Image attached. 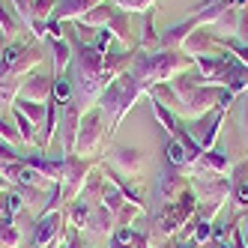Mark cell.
Wrapping results in <instances>:
<instances>
[{"instance_id":"cell-1","label":"cell","mask_w":248,"mask_h":248,"mask_svg":"<svg viewBox=\"0 0 248 248\" xmlns=\"http://www.w3.org/2000/svg\"><path fill=\"white\" fill-rule=\"evenodd\" d=\"M194 60L186 54L183 48H162V51H153V54H144L140 51L138 57H132V75L140 81V87H155V84H170L173 75L186 72Z\"/></svg>"},{"instance_id":"cell-2","label":"cell","mask_w":248,"mask_h":248,"mask_svg":"<svg viewBox=\"0 0 248 248\" xmlns=\"http://www.w3.org/2000/svg\"><path fill=\"white\" fill-rule=\"evenodd\" d=\"M170 93H173V111H180L186 117H203L206 111H212L218 105L224 87H216V84H206L203 78L201 81H191L186 75H180L176 81H170Z\"/></svg>"},{"instance_id":"cell-3","label":"cell","mask_w":248,"mask_h":248,"mask_svg":"<svg viewBox=\"0 0 248 248\" xmlns=\"http://www.w3.org/2000/svg\"><path fill=\"white\" fill-rule=\"evenodd\" d=\"M140 93H144V87H140V81H138L132 72L117 75L108 87H105V93H102V99H99V111L111 120V129H108L111 135L117 132L120 120L132 111V105L138 102Z\"/></svg>"},{"instance_id":"cell-4","label":"cell","mask_w":248,"mask_h":248,"mask_svg":"<svg viewBox=\"0 0 248 248\" xmlns=\"http://www.w3.org/2000/svg\"><path fill=\"white\" fill-rule=\"evenodd\" d=\"M194 212H198V194L186 188L173 203L155 209V233H162V236L180 233V227L194 216Z\"/></svg>"},{"instance_id":"cell-5","label":"cell","mask_w":248,"mask_h":248,"mask_svg":"<svg viewBox=\"0 0 248 248\" xmlns=\"http://www.w3.org/2000/svg\"><path fill=\"white\" fill-rule=\"evenodd\" d=\"M102 144H105V114L90 111L81 120V132H78V140H75V155L87 158V155L99 153Z\"/></svg>"},{"instance_id":"cell-6","label":"cell","mask_w":248,"mask_h":248,"mask_svg":"<svg viewBox=\"0 0 248 248\" xmlns=\"http://www.w3.org/2000/svg\"><path fill=\"white\" fill-rule=\"evenodd\" d=\"M183 191H186V176H183V170L173 168L170 162H165L162 170H158V180H155V209L173 203Z\"/></svg>"},{"instance_id":"cell-7","label":"cell","mask_w":248,"mask_h":248,"mask_svg":"<svg viewBox=\"0 0 248 248\" xmlns=\"http://www.w3.org/2000/svg\"><path fill=\"white\" fill-rule=\"evenodd\" d=\"M87 176H90V162H87V158H78V155H66L60 188H63V198H66L69 203H72L78 194H81Z\"/></svg>"},{"instance_id":"cell-8","label":"cell","mask_w":248,"mask_h":248,"mask_svg":"<svg viewBox=\"0 0 248 248\" xmlns=\"http://www.w3.org/2000/svg\"><path fill=\"white\" fill-rule=\"evenodd\" d=\"M108 168H114L123 176H135L138 180V176L144 173V168H147V155L138 147H114L108 153Z\"/></svg>"},{"instance_id":"cell-9","label":"cell","mask_w":248,"mask_h":248,"mask_svg":"<svg viewBox=\"0 0 248 248\" xmlns=\"http://www.w3.org/2000/svg\"><path fill=\"white\" fill-rule=\"evenodd\" d=\"M194 191L201 198V206H216L221 209L224 198L230 194V180L227 176H209V180H194Z\"/></svg>"},{"instance_id":"cell-10","label":"cell","mask_w":248,"mask_h":248,"mask_svg":"<svg viewBox=\"0 0 248 248\" xmlns=\"http://www.w3.org/2000/svg\"><path fill=\"white\" fill-rule=\"evenodd\" d=\"M18 99L48 105L51 99H54V78H48V75H27V78H24V84H21Z\"/></svg>"},{"instance_id":"cell-11","label":"cell","mask_w":248,"mask_h":248,"mask_svg":"<svg viewBox=\"0 0 248 248\" xmlns=\"http://www.w3.org/2000/svg\"><path fill=\"white\" fill-rule=\"evenodd\" d=\"M81 105L72 99L63 105V150L66 153H75V140H78V132H81Z\"/></svg>"},{"instance_id":"cell-12","label":"cell","mask_w":248,"mask_h":248,"mask_svg":"<svg viewBox=\"0 0 248 248\" xmlns=\"http://www.w3.org/2000/svg\"><path fill=\"white\" fill-rule=\"evenodd\" d=\"M63 227V216L54 209V212H45V216L39 218L36 230H33V248H45L51 242H57V233Z\"/></svg>"},{"instance_id":"cell-13","label":"cell","mask_w":248,"mask_h":248,"mask_svg":"<svg viewBox=\"0 0 248 248\" xmlns=\"http://www.w3.org/2000/svg\"><path fill=\"white\" fill-rule=\"evenodd\" d=\"M99 3H105V0H63V3L54 9V15L51 18L54 21H81L90 9H96Z\"/></svg>"},{"instance_id":"cell-14","label":"cell","mask_w":248,"mask_h":248,"mask_svg":"<svg viewBox=\"0 0 248 248\" xmlns=\"http://www.w3.org/2000/svg\"><path fill=\"white\" fill-rule=\"evenodd\" d=\"M194 30H198V21H194L191 15H188L186 21H180V24L168 27V30L162 33V36H158V45H162V48H168V51H173V48H183V42L191 36Z\"/></svg>"},{"instance_id":"cell-15","label":"cell","mask_w":248,"mask_h":248,"mask_svg":"<svg viewBox=\"0 0 248 248\" xmlns=\"http://www.w3.org/2000/svg\"><path fill=\"white\" fill-rule=\"evenodd\" d=\"M216 48H218V39L212 36V33H203L201 27H198V30H194L191 36L183 42V51H186L191 60H194V57H209Z\"/></svg>"},{"instance_id":"cell-16","label":"cell","mask_w":248,"mask_h":248,"mask_svg":"<svg viewBox=\"0 0 248 248\" xmlns=\"http://www.w3.org/2000/svg\"><path fill=\"white\" fill-rule=\"evenodd\" d=\"M114 15H117V6L105 0V3H99L96 9H90V12L84 15V18L78 21V27H93V30H102V27H108V24H111Z\"/></svg>"},{"instance_id":"cell-17","label":"cell","mask_w":248,"mask_h":248,"mask_svg":"<svg viewBox=\"0 0 248 248\" xmlns=\"http://www.w3.org/2000/svg\"><path fill=\"white\" fill-rule=\"evenodd\" d=\"M87 230H90L93 236H105V233H114V212H108L102 203L93 206L90 212V221H87Z\"/></svg>"},{"instance_id":"cell-18","label":"cell","mask_w":248,"mask_h":248,"mask_svg":"<svg viewBox=\"0 0 248 248\" xmlns=\"http://www.w3.org/2000/svg\"><path fill=\"white\" fill-rule=\"evenodd\" d=\"M39 63H42V54H39V51H36V48H24V51H21V57L15 60V63L6 69V72L15 75V78H27V72H33V69H36Z\"/></svg>"},{"instance_id":"cell-19","label":"cell","mask_w":248,"mask_h":248,"mask_svg":"<svg viewBox=\"0 0 248 248\" xmlns=\"http://www.w3.org/2000/svg\"><path fill=\"white\" fill-rule=\"evenodd\" d=\"M230 194H233L236 206L248 209V165H239L233 170V180H230Z\"/></svg>"},{"instance_id":"cell-20","label":"cell","mask_w":248,"mask_h":248,"mask_svg":"<svg viewBox=\"0 0 248 248\" xmlns=\"http://www.w3.org/2000/svg\"><path fill=\"white\" fill-rule=\"evenodd\" d=\"M198 162L206 168V170H212V173H227L230 170V155H227V150H206Z\"/></svg>"},{"instance_id":"cell-21","label":"cell","mask_w":248,"mask_h":248,"mask_svg":"<svg viewBox=\"0 0 248 248\" xmlns=\"http://www.w3.org/2000/svg\"><path fill=\"white\" fill-rule=\"evenodd\" d=\"M12 108H18L33 126L42 129V123H45V114H48V105H39V102H27V99H15L12 102Z\"/></svg>"},{"instance_id":"cell-22","label":"cell","mask_w":248,"mask_h":248,"mask_svg":"<svg viewBox=\"0 0 248 248\" xmlns=\"http://www.w3.org/2000/svg\"><path fill=\"white\" fill-rule=\"evenodd\" d=\"M165 162H170L173 168L186 170V168L191 165V155H188V150L180 144V140H176V138H170L168 144H165Z\"/></svg>"},{"instance_id":"cell-23","label":"cell","mask_w":248,"mask_h":248,"mask_svg":"<svg viewBox=\"0 0 248 248\" xmlns=\"http://www.w3.org/2000/svg\"><path fill=\"white\" fill-rule=\"evenodd\" d=\"M51 51H54V57H51L54 60V75H63L72 63V48L66 39H51Z\"/></svg>"},{"instance_id":"cell-24","label":"cell","mask_w":248,"mask_h":248,"mask_svg":"<svg viewBox=\"0 0 248 248\" xmlns=\"http://www.w3.org/2000/svg\"><path fill=\"white\" fill-rule=\"evenodd\" d=\"M111 242H117V245H129V248H147V245H150L147 236H144V233H135L132 227H117L114 236H111Z\"/></svg>"},{"instance_id":"cell-25","label":"cell","mask_w":248,"mask_h":248,"mask_svg":"<svg viewBox=\"0 0 248 248\" xmlns=\"http://www.w3.org/2000/svg\"><path fill=\"white\" fill-rule=\"evenodd\" d=\"M126 203H129V201L123 198V191H120L114 183H108V186L102 188V206L108 209V212H114V216H117V212H120L123 206H126Z\"/></svg>"},{"instance_id":"cell-26","label":"cell","mask_w":248,"mask_h":248,"mask_svg":"<svg viewBox=\"0 0 248 248\" xmlns=\"http://www.w3.org/2000/svg\"><path fill=\"white\" fill-rule=\"evenodd\" d=\"M18 242H21L18 227L12 224L9 216H0V248H18Z\"/></svg>"},{"instance_id":"cell-27","label":"cell","mask_w":248,"mask_h":248,"mask_svg":"<svg viewBox=\"0 0 248 248\" xmlns=\"http://www.w3.org/2000/svg\"><path fill=\"white\" fill-rule=\"evenodd\" d=\"M93 201H84V198H75L72 206H69V216H72V224L75 227H87V221H90V212H93Z\"/></svg>"},{"instance_id":"cell-28","label":"cell","mask_w":248,"mask_h":248,"mask_svg":"<svg viewBox=\"0 0 248 248\" xmlns=\"http://www.w3.org/2000/svg\"><path fill=\"white\" fill-rule=\"evenodd\" d=\"M233 129H236V140H248V96L236 102V111H233Z\"/></svg>"},{"instance_id":"cell-29","label":"cell","mask_w":248,"mask_h":248,"mask_svg":"<svg viewBox=\"0 0 248 248\" xmlns=\"http://www.w3.org/2000/svg\"><path fill=\"white\" fill-rule=\"evenodd\" d=\"M12 120H15V129H18V135H21L24 144H33V140H36V126H33V123L18 108H12Z\"/></svg>"},{"instance_id":"cell-30","label":"cell","mask_w":248,"mask_h":248,"mask_svg":"<svg viewBox=\"0 0 248 248\" xmlns=\"http://www.w3.org/2000/svg\"><path fill=\"white\" fill-rule=\"evenodd\" d=\"M108 30L114 33V36H117L120 42H126V45H129V12H123V9H117V15H114V18H111Z\"/></svg>"},{"instance_id":"cell-31","label":"cell","mask_w":248,"mask_h":248,"mask_svg":"<svg viewBox=\"0 0 248 248\" xmlns=\"http://www.w3.org/2000/svg\"><path fill=\"white\" fill-rule=\"evenodd\" d=\"M153 111H155V117H158V123L165 126V132L173 138V132L180 129V123H176V117H173V111L170 108H165V105H158V102H153Z\"/></svg>"},{"instance_id":"cell-32","label":"cell","mask_w":248,"mask_h":248,"mask_svg":"<svg viewBox=\"0 0 248 248\" xmlns=\"http://www.w3.org/2000/svg\"><path fill=\"white\" fill-rule=\"evenodd\" d=\"M12 191L18 194V198H21L27 206H33V203L45 201V188H33V186H18V183H15V186H12Z\"/></svg>"},{"instance_id":"cell-33","label":"cell","mask_w":248,"mask_h":248,"mask_svg":"<svg viewBox=\"0 0 248 248\" xmlns=\"http://www.w3.org/2000/svg\"><path fill=\"white\" fill-rule=\"evenodd\" d=\"M57 3L54 0H33V24H42V21H51V15H54Z\"/></svg>"},{"instance_id":"cell-34","label":"cell","mask_w":248,"mask_h":248,"mask_svg":"<svg viewBox=\"0 0 248 248\" xmlns=\"http://www.w3.org/2000/svg\"><path fill=\"white\" fill-rule=\"evenodd\" d=\"M72 90H75V84H72V81L57 78V81H54V102H57V105L72 102V99H75V96H72Z\"/></svg>"},{"instance_id":"cell-35","label":"cell","mask_w":248,"mask_h":248,"mask_svg":"<svg viewBox=\"0 0 248 248\" xmlns=\"http://www.w3.org/2000/svg\"><path fill=\"white\" fill-rule=\"evenodd\" d=\"M15 3V12H18V21L24 30L33 27V0H12Z\"/></svg>"},{"instance_id":"cell-36","label":"cell","mask_w":248,"mask_h":248,"mask_svg":"<svg viewBox=\"0 0 248 248\" xmlns=\"http://www.w3.org/2000/svg\"><path fill=\"white\" fill-rule=\"evenodd\" d=\"M191 239L194 242H209L212 239V221H206V218H194V227H191Z\"/></svg>"},{"instance_id":"cell-37","label":"cell","mask_w":248,"mask_h":248,"mask_svg":"<svg viewBox=\"0 0 248 248\" xmlns=\"http://www.w3.org/2000/svg\"><path fill=\"white\" fill-rule=\"evenodd\" d=\"M155 3V0H114V6L117 9H123V12H147L150 6Z\"/></svg>"},{"instance_id":"cell-38","label":"cell","mask_w":248,"mask_h":248,"mask_svg":"<svg viewBox=\"0 0 248 248\" xmlns=\"http://www.w3.org/2000/svg\"><path fill=\"white\" fill-rule=\"evenodd\" d=\"M224 51H230L242 66H248V45L239 42V39H224Z\"/></svg>"},{"instance_id":"cell-39","label":"cell","mask_w":248,"mask_h":248,"mask_svg":"<svg viewBox=\"0 0 248 248\" xmlns=\"http://www.w3.org/2000/svg\"><path fill=\"white\" fill-rule=\"evenodd\" d=\"M158 45V36H155V27H153V15H147L144 21V36H140V51H150Z\"/></svg>"},{"instance_id":"cell-40","label":"cell","mask_w":248,"mask_h":248,"mask_svg":"<svg viewBox=\"0 0 248 248\" xmlns=\"http://www.w3.org/2000/svg\"><path fill=\"white\" fill-rule=\"evenodd\" d=\"M0 27H3V33H15V30L21 27V21H15L12 15L6 12V3H3V0H0Z\"/></svg>"},{"instance_id":"cell-41","label":"cell","mask_w":248,"mask_h":248,"mask_svg":"<svg viewBox=\"0 0 248 248\" xmlns=\"http://www.w3.org/2000/svg\"><path fill=\"white\" fill-rule=\"evenodd\" d=\"M111 39H114V33H111L108 27H102V30L96 33V42H93V48L99 51V54H108V45H111Z\"/></svg>"},{"instance_id":"cell-42","label":"cell","mask_w":248,"mask_h":248,"mask_svg":"<svg viewBox=\"0 0 248 248\" xmlns=\"http://www.w3.org/2000/svg\"><path fill=\"white\" fill-rule=\"evenodd\" d=\"M21 51H24V45H6V51H3V57H0V63H3V69H9L15 60L21 57Z\"/></svg>"},{"instance_id":"cell-43","label":"cell","mask_w":248,"mask_h":248,"mask_svg":"<svg viewBox=\"0 0 248 248\" xmlns=\"http://www.w3.org/2000/svg\"><path fill=\"white\" fill-rule=\"evenodd\" d=\"M135 212H138V206H123L120 212H117V227H129L132 224V218H135Z\"/></svg>"},{"instance_id":"cell-44","label":"cell","mask_w":248,"mask_h":248,"mask_svg":"<svg viewBox=\"0 0 248 248\" xmlns=\"http://www.w3.org/2000/svg\"><path fill=\"white\" fill-rule=\"evenodd\" d=\"M0 138H6V140H9V144H12V140H18L21 135H18V132H15V126H12V123H9V120H3V117H0Z\"/></svg>"},{"instance_id":"cell-45","label":"cell","mask_w":248,"mask_h":248,"mask_svg":"<svg viewBox=\"0 0 248 248\" xmlns=\"http://www.w3.org/2000/svg\"><path fill=\"white\" fill-rule=\"evenodd\" d=\"M236 227H239V233H242V239H245V245H248V212H245V216H239Z\"/></svg>"},{"instance_id":"cell-46","label":"cell","mask_w":248,"mask_h":248,"mask_svg":"<svg viewBox=\"0 0 248 248\" xmlns=\"http://www.w3.org/2000/svg\"><path fill=\"white\" fill-rule=\"evenodd\" d=\"M63 248H84V242H81L75 233H69V236H66V242H63Z\"/></svg>"},{"instance_id":"cell-47","label":"cell","mask_w":248,"mask_h":248,"mask_svg":"<svg viewBox=\"0 0 248 248\" xmlns=\"http://www.w3.org/2000/svg\"><path fill=\"white\" fill-rule=\"evenodd\" d=\"M6 188H12V183L6 180V176H3V173H0V191H6Z\"/></svg>"},{"instance_id":"cell-48","label":"cell","mask_w":248,"mask_h":248,"mask_svg":"<svg viewBox=\"0 0 248 248\" xmlns=\"http://www.w3.org/2000/svg\"><path fill=\"white\" fill-rule=\"evenodd\" d=\"M6 45H9V42H6L3 36H0V57H3V51H6Z\"/></svg>"},{"instance_id":"cell-49","label":"cell","mask_w":248,"mask_h":248,"mask_svg":"<svg viewBox=\"0 0 248 248\" xmlns=\"http://www.w3.org/2000/svg\"><path fill=\"white\" fill-rule=\"evenodd\" d=\"M216 248H230V242H216Z\"/></svg>"},{"instance_id":"cell-50","label":"cell","mask_w":248,"mask_h":248,"mask_svg":"<svg viewBox=\"0 0 248 248\" xmlns=\"http://www.w3.org/2000/svg\"><path fill=\"white\" fill-rule=\"evenodd\" d=\"M209 3H218V0H203V6H209ZM201 9V6H198Z\"/></svg>"},{"instance_id":"cell-51","label":"cell","mask_w":248,"mask_h":248,"mask_svg":"<svg viewBox=\"0 0 248 248\" xmlns=\"http://www.w3.org/2000/svg\"><path fill=\"white\" fill-rule=\"evenodd\" d=\"M111 248H129V245H117V242H111Z\"/></svg>"},{"instance_id":"cell-52","label":"cell","mask_w":248,"mask_h":248,"mask_svg":"<svg viewBox=\"0 0 248 248\" xmlns=\"http://www.w3.org/2000/svg\"><path fill=\"white\" fill-rule=\"evenodd\" d=\"M3 72H6V69H3V63H0V78H3Z\"/></svg>"}]
</instances>
